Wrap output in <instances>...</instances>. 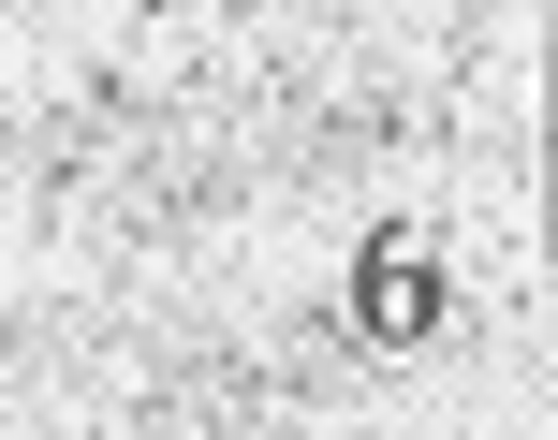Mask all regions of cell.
<instances>
[{"mask_svg": "<svg viewBox=\"0 0 558 440\" xmlns=\"http://www.w3.org/2000/svg\"><path fill=\"white\" fill-rule=\"evenodd\" d=\"M338 323L367 338V353H426L441 338V249L397 220V235H367V265H353V294H338Z\"/></svg>", "mask_w": 558, "mask_h": 440, "instance_id": "cell-1", "label": "cell"}]
</instances>
